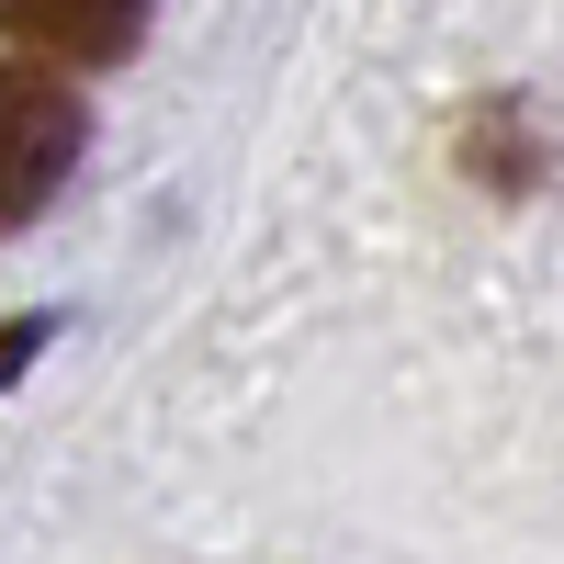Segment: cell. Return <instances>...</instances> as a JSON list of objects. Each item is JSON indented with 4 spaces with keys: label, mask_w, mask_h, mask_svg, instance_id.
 Returning <instances> with one entry per match:
<instances>
[{
    "label": "cell",
    "mask_w": 564,
    "mask_h": 564,
    "mask_svg": "<svg viewBox=\"0 0 564 564\" xmlns=\"http://www.w3.org/2000/svg\"><path fill=\"white\" fill-rule=\"evenodd\" d=\"M79 148H90L79 90H68L57 68H12V57H0V238H12V226H34L45 204L68 193Z\"/></svg>",
    "instance_id": "cell-1"
},
{
    "label": "cell",
    "mask_w": 564,
    "mask_h": 564,
    "mask_svg": "<svg viewBox=\"0 0 564 564\" xmlns=\"http://www.w3.org/2000/svg\"><path fill=\"white\" fill-rule=\"evenodd\" d=\"M148 12H159V0H0V34L34 45V57L68 79V68L135 57V45H148Z\"/></svg>",
    "instance_id": "cell-2"
}]
</instances>
